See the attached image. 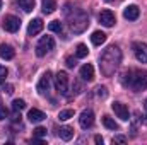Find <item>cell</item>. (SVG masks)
<instances>
[{
    "label": "cell",
    "instance_id": "obj_1",
    "mask_svg": "<svg viewBox=\"0 0 147 145\" xmlns=\"http://www.w3.org/2000/svg\"><path fill=\"white\" fill-rule=\"evenodd\" d=\"M120 63H121V51H120V48L116 44H111V46H108L103 51V55L99 58L101 73L105 77H111L113 73L116 72V68L120 67Z\"/></svg>",
    "mask_w": 147,
    "mask_h": 145
},
{
    "label": "cell",
    "instance_id": "obj_20",
    "mask_svg": "<svg viewBox=\"0 0 147 145\" xmlns=\"http://www.w3.org/2000/svg\"><path fill=\"white\" fill-rule=\"evenodd\" d=\"M17 3L24 12H31L34 9V0H17Z\"/></svg>",
    "mask_w": 147,
    "mask_h": 145
},
{
    "label": "cell",
    "instance_id": "obj_28",
    "mask_svg": "<svg viewBox=\"0 0 147 145\" xmlns=\"http://www.w3.org/2000/svg\"><path fill=\"white\" fill-rule=\"evenodd\" d=\"M96 91H98V96H99V97H103V99L108 96V89H106V87H98Z\"/></svg>",
    "mask_w": 147,
    "mask_h": 145
},
{
    "label": "cell",
    "instance_id": "obj_33",
    "mask_svg": "<svg viewBox=\"0 0 147 145\" xmlns=\"http://www.w3.org/2000/svg\"><path fill=\"white\" fill-rule=\"evenodd\" d=\"M12 89H14V87H12V85H5V87H3V91H5V92H7V94H12V92H14V91H12Z\"/></svg>",
    "mask_w": 147,
    "mask_h": 145
},
{
    "label": "cell",
    "instance_id": "obj_6",
    "mask_svg": "<svg viewBox=\"0 0 147 145\" xmlns=\"http://www.w3.org/2000/svg\"><path fill=\"white\" fill-rule=\"evenodd\" d=\"M55 87L62 96L69 94V75L65 72H58L55 75Z\"/></svg>",
    "mask_w": 147,
    "mask_h": 145
},
{
    "label": "cell",
    "instance_id": "obj_17",
    "mask_svg": "<svg viewBox=\"0 0 147 145\" xmlns=\"http://www.w3.org/2000/svg\"><path fill=\"white\" fill-rule=\"evenodd\" d=\"M58 137H60L62 140H65V142L72 140L74 128H70V126H60V130H58Z\"/></svg>",
    "mask_w": 147,
    "mask_h": 145
},
{
    "label": "cell",
    "instance_id": "obj_15",
    "mask_svg": "<svg viewBox=\"0 0 147 145\" xmlns=\"http://www.w3.org/2000/svg\"><path fill=\"white\" fill-rule=\"evenodd\" d=\"M28 118H29V121H31V123H41V121L46 118V114H45L43 111H39V109L33 108V109H29Z\"/></svg>",
    "mask_w": 147,
    "mask_h": 145
},
{
    "label": "cell",
    "instance_id": "obj_2",
    "mask_svg": "<svg viewBox=\"0 0 147 145\" xmlns=\"http://www.w3.org/2000/svg\"><path fill=\"white\" fill-rule=\"evenodd\" d=\"M67 19H69V26H70V31L74 34H82L87 28H89V17L84 10L80 9H74V14L70 10V3H65V9H63Z\"/></svg>",
    "mask_w": 147,
    "mask_h": 145
},
{
    "label": "cell",
    "instance_id": "obj_8",
    "mask_svg": "<svg viewBox=\"0 0 147 145\" xmlns=\"http://www.w3.org/2000/svg\"><path fill=\"white\" fill-rule=\"evenodd\" d=\"M134 53L140 63H147V44L146 43H134Z\"/></svg>",
    "mask_w": 147,
    "mask_h": 145
},
{
    "label": "cell",
    "instance_id": "obj_26",
    "mask_svg": "<svg viewBox=\"0 0 147 145\" xmlns=\"http://www.w3.org/2000/svg\"><path fill=\"white\" fill-rule=\"evenodd\" d=\"M33 137H36V138H43V137H46V128H43V126H38L36 130L33 132Z\"/></svg>",
    "mask_w": 147,
    "mask_h": 145
},
{
    "label": "cell",
    "instance_id": "obj_27",
    "mask_svg": "<svg viewBox=\"0 0 147 145\" xmlns=\"http://www.w3.org/2000/svg\"><path fill=\"white\" fill-rule=\"evenodd\" d=\"M7 68H5V67H2V65H0V84H3V82H5V77H7Z\"/></svg>",
    "mask_w": 147,
    "mask_h": 145
},
{
    "label": "cell",
    "instance_id": "obj_24",
    "mask_svg": "<svg viewBox=\"0 0 147 145\" xmlns=\"http://www.w3.org/2000/svg\"><path fill=\"white\" fill-rule=\"evenodd\" d=\"M48 29L53 31V33H62V22L60 21H51L48 24Z\"/></svg>",
    "mask_w": 147,
    "mask_h": 145
},
{
    "label": "cell",
    "instance_id": "obj_34",
    "mask_svg": "<svg viewBox=\"0 0 147 145\" xmlns=\"http://www.w3.org/2000/svg\"><path fill=\"white\" fill-rule=\"evenodd\" d=\"M94 142H96L98 145H103V138H101L99 135H96V137H94Z\"/></svg>",
    "mask_w": 147,
    "mask_h": 145
},
{
    "label": "cell",
    "instance_id": "obj_25",
    "mask_svg": "<svg viewBox=\"0 0 147 145\" xmlns=\"http://www.w3.org/2000/svg\"><path fill=\"white\" fill-rule=\"evenodd\" d=\"M24 108H26V103L22 99H14L12 101V109L14 111H22Z\"/></svg>",
    "mask_w": 147,
    "mask_h": 145
},
{
    "label": "cell",
    "instance_id": "obj_35",
    "mask_svg": "<svg viewBox=\"0 0 147 145\" xmlns=\"http://www.w3.org/2000/svg\"><path fill=\"white\" fill-rule=\"evenodd\" d=\"M144 108H146V111H147V99H146V103H144Z\"/></svg>",
    "mask_w": 147,
    "mask_h": 145
},
{
    "label": "cell",
    "instance_id": "obj_13",
    "mask_svg": "<svg viewBox=\"0 0 147 145\" xmlns=\"http://www.w3.org/2000/svg\"><path fill=\"white\" fill-rule=\"evenodd\" d=\"M139 15H140V9H139L137 5H128V7H125V10H123V17L128 19V21H137Z\"/></svg>",
    "mask_w": 147,
    "mask_h": 145
},
{
    "label": "cell",
    "instance_id": "obj_7",
    "mask_svg": "<svg viewBox=\"0 0 147 145\" xmlns=\"http://www.w3.org/2000/svg\"><path fill=\"white\" fill-rule=\"evenodd\" d=\"M79 123H80V126H82L84 130H87V128H91V126L94 125V113H92L91 109H84V111L80 113V118H79Z\"/></svg>",
    "mask_w": 147,
    "mask_h": 145
},
{
    "label": "cell",
    "instance_id": "obj_11",
    "mask_svg": "<svg viewBox=\"0 0 147 145\" xmlns=\"http://www.w3.org/2000/svg\"><path fill=\"white\" fill-rule=\"evenodd\" d=\"M50 82H51V73L50 72L43 73V77H41L39 82H38V92H39V94L48 92V89H50Z\"/></svg>",
    "mask_w": 147,
    "mask_h": 145
},
{
    "label": "cell",
    "instance_id": "obj_32",
    "mask_svg": "<svg viewBox=\"0 0 147 145\" xmlns=\"http://www.w3.org/2000/svg\"><path fill=\"white\" fill-rule=\"evenodd\" d=\"M7 114H9V111L5 108H0V119H5L7 118Z\"/></svg>",
    "mask_w": 147,
    "mask_h": 145
},
{
    "label": "cell",
    "instance_id": "obj_37",
    "mask_svg": "<svg viewBox=\"0 0 147 145\" xmlns=\"http://www.w3.org/2000/svg\"><path fill=\"white\" fill-rule=\"evenodd\" d=\"M105 2H113V0H105Z\"/></svg>",
    "mask_w": 147,
    "mask_h": 145
},
{
    "label": "cell",
    "instance_id": "obj_36",
    "mask_svg": "<svg viewBox=\"0 0 147 145\" xmlns=\"http://www.w3.org/2000/svg\"><path fill=\"white\" fill-rule=\"evenodd\" d=\"M0 9H2V0H0Z\"/></svg>",
    "mask_w": 147,
    "mask_h": 145
},
{
    "label": "cell",
    "instance_id": "obj_4",
    "mask_svg": "<svg viewBox=\"0 0 147 145\" xmlns=\"http://www.w3.org/2000/svg\"><path fill=\"white\" fill-rule=\"evenodd\" d=\"M55 48V39L51 36H43L36 44V55L38 56H45L46 53H50Z\"/></svg>",
    "mask_w": 147,
    "mask_h": 145
},
{
    "label": "cell",
    "instance_id": "obj_31",
    "mask_svg": "<svg viewBox=\"0 0 147 145\" xmlns=\"http://www.w3.org/2000/svg\"><path fill=\"white\" fill-rule=\"evenodd\" d=\"M74 87H75V94H80V92L84 91V87H82V84H80V82H77V80L74 82Z\"/></svg>",
    "mask_w": 147,
    "mask_h": 145
},
{
    "label": "cell",
    "instance_id": "obj_22",
    "mask_svg": "<svg viewBox=\"0 0 147 145\" xmlns=\"http://www.w3.org/2000/svg\"><path fill=\"white\" fill-rule=\"evenodd\" d=\"M89 55V50L86 44H77V50H75V56L77 58H86Z\"/></svg>",
    "mask_w": 147,
    "mask_h": 145
},
{
    "label": "cell",
    "instance_id": "obj_5",
    "mask_svg": "<svg viewBox=\"0 0 147 145\" xmlns=\"http://www.w3.org/2000/svg\"><path fill=\"white\" fill-rule=\"evenodd\" d=\"M21 28V19L16 15H5L2 21V29L7 33H17Z\"/></svg>",
    "mask_w": 147,
    "mask_h": 145
},
{
    "label": "cell",
    "instance_id": "obj_19",
    "mask_svg": "<svg viewBox=\"0 0 147 145\" xmlns=\"http://www.w3.org/2000/svg\"><path fill=\"white\" fill-rule=\"evenodd\" d=\"M91 41H92V44L101 46V44L106 41V34H105L103 31H94V33H92V36H91Z\"/></svg>",
    "mask_w": 147,
    "mask_h": 145
},
{
    "label": "cell",
    "instance_id": "obj_9",
    "mask_svg": "<svg viewBox=\"0 0 147 145\" xmlns=\"http://www.w3.org/2000/svg\"><path fill=\"white\" fill-rule=\"evenodd\" d=\"M111 109L115 111V114H116L120 119H123V121H128V119H130V113H128V108H127L125 104H121V103H113V104H111Z\"/></svg>",
    "mask_w": 147,
    "mask_h": 145
},
{
    "label": "cell",
    "instance_id": "obj_18",
    "mask_svg": "<svg viewBox=\"0 0 147 145\" xmlns=\"http://www.w3.org/2000/svg\"><path fill=\"white\" fill-rule=\"evenodd\" d=\"M41 9H43L45 14H53V12L57 10V2H55V0H43Z\"/></svg>",
    "mask_w": 147,
    "mask_h": 145
},
{
    "label": "cell",
    "instance_id": "obj_16",
    "mask_svg": "<svg viewBox=\"0 0 147 145\" xmlns=\"http://www.w3.org/2000/svg\"><path fill=\"white\" fill-rule=\"evenodd\" d=\"M0 56L3 60H12L16 56V50L9 44H0Z\"/></svg>",
    "mask_w": 147,
    "mask_h": 145
},
{
    "label": "cell",
    "instance_id": "obj_21",
    "mask_svg": "<svg viewBox=\"0 0 147 145\" xmlns=\"http://www.w3.org/2000/svg\"><path fill=\"white\" fill-rule=\"evenodd\" d=\"M103 125H105L108 130H118V123H116L113 118H110L108 114H106V116H103Z\"/></svg>",
    "mask_w": 147,
    "mask_h": 145
},
{
    "label": "cell",
    "instance_id": "obj_30",
    "mask_svg": "<svg viewBox=\"0 0 147 145\" xmlns=\"http://www.w3.org/2000/svg\"><path fill=\"white\" fill-rule=\"evenodd\" d=\"M65 65H67L69 68H74V67L77 65V62H75V58H72V56H69V58L65 60Z\"/></svg>",
    "mask_w": 147,
    "mask_h": 145
},
{
    "label": "cell",
    "instance_id": "obj_29",
    "mask_svg": "<svg viewBox=\"0 0 147 145\" xmlns=\"http://www.w3.org/2000/svg\"><path fill=\"white\" fill-rule=\"evenodd\" d=\"M125 142H127V137H123V135L113 137V144H125Z\"/></svg>",
    "mask_w": 147,
    "mask_h": 145
},
{
    "label": "cell",
    "instance_id": "obj_12",
    "mask_svg": "<svg viewBox=\"0 0 147 145\" xmlns=\"http://www.w3.org/2000/svg\"><path fill=\"white\" fill-rule=\"evenodd\" d=\"M43 28H45V24H43L41 19H33L29 22V26H28V34L29 36H36V34H39L43 31Z\"/></svg>",
    "mask_w": 147,
    "mask_h": 145
},
{
    "label": "cell",
    "instance_id": "obj_3",
    "mask_svg": "<svg viewBox=\"0 0 147 145\" xmlns=\"http://www.w3.org/2000/svg\"><path fill=\"white\" fill-rule=\"evenodd\" d=\"M123 85L130 87L135 92L146 91L147 89V72L140 70H128L123 73Z\"/></svg>",
    "mask_w": 147,
    "mask_h": 145
},
{
    "label": "cell",
    "instance_id": "obj_14",
    "mask_svg": "<svg viewBox=\"0 0 147 145\" xmlns=\"http://www.w3.org/2000/svg\"><path fill=\"white\" fill-rule=\"evenodd\" d=\"M80 77H82L84 80H87V82H92V80H94V67H92L91 63L82 65V67H80Z\"/></svg>",
    "mask_w": 147,
    "mask_h": 145
},
{
    "label": "cell",
    "instance_id": "obj_23",
    "mask_svg": "<svg viewBox=\"0 0 147 145\" xmlns=\"http://www.w3.org/2000/svg\"><path fill=\"white\" fill-rule=\"evenodd\" d=\"M58 118H60V121H67V119L74 118V109H63V111H60Z\"/></svg>",
    "mask_w": 147,
    "mask_h": 145
},
{
    "label": "cell",
    "instance_id": "obj_10",
    "mask_svg": "<svg viewBox=\"0 0 147 145\" xmlns=\"http://www.w3.org/2000/svg\"><path fill=\"white\" fill-rule=\"evenodd\" d=\"M99 22L103 24V26H106V28H111L115 22H116V17H115V14L108 10V9H105V10H101V14H99Z\"/></svg>",
    "mask_w": 147,
    "mask_h": 145
}]
</instances>
